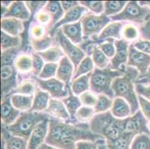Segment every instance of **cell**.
<instances>
[{
	"instance_id": "30",
	"label": "cell",
	"mask_w": 150,
	"mask_h": 149,
	"mask_svg": "<svg viewBox=\"0 0 150 149\" xmlns=\"http://www.w3.org/2000/svg\"><path fill=\"white\" fill-rule=\"evenodd\" d=\"M15 68L19 74L26 75L31 73L33 69V62L31 54L21 53L19 54L14 61Z\"/></svg>"
},
{
	"instance_id": "35",
	"label": "cell",
	"mask_w": 150,
	"mask_h": 149,
	"mask_svg": "<svg viewBox=\"0 0 150 149\" xmlns=\"http://www.w3.org/2000/svg\"><path fill=\"white\" fill-rule=\"evenodd\" d=\"M23 39L21 37H14L1 31V50L5 51L11 49L20 48Z\"/></svg>"
},
{
	"instance_id": "7",
	"label": "cell",
	"mask_w": 150,
	"mask_h": 149,
	"mask_svg": "<svg viewBox=\"0 0 150 149\" xmlns=\"http://www.w3.org/2000/svg\"><path fill=\"white\" fill-rule=\"evenodd\" d=\"M112 22H122L144 25L150 22V9L141 6L137 1H129L121 13L110 17Z\"/></svg>"
},
{
	"instance_id": "9",
	"label": "cell",
	"mask_w": 150,
	"mask_h": 149,
	"mask_svg": "<svg viewBox=\"0 0 150 149\" xmlns=\"http://www.w3.org/2000/svg\"><path fill=\"white\" fill-rule=\"evenodd\" d=\"M148 123L140 110L127 119H122V135L134 138L140 134H148L150 136Z\"/></svg>"
},
{
	"instance_id": "43",
	"label": "cell",
	"mask_w": 150,
	"mask_h": 149,
	"mask_svg": "<svg viewBox=\"0 0 150 149\" xmlns=\"http://www.w3.org/2000/svg\"><path fill=\"white\" fill-rule=\"evenodd\" d=\"M130 149H150V136L148 134H140L134 138Z\"/></svg>"
},
{
	"instance_id": "62",
	"label": "cell",
	"mask_w": 150,
	"mask_h": 149,
	"mask_svg": "<svg viewBox=\"0 0 150 149\" xmlns=\"http://www.w3.org/2000/svg\"><path fill=\"white\" fill-rule=\"evenodd\" d=\"M148 128H149V131L150 132V121H149L148 123Z\"/></svg>"
},
{
	"instance_id": "29",
	"label": "cell",
	"mask_w": 150,
	"mask_h": 149,
	"mask_svg": "<svg viewBox=\"0 0 150 149\" xmlns=\"http://www.w3.org/2000/svg\"><path fill=\"white\" fill-rule=\"evenodd\" d=\"M91 73L82 76L76 79H73L69 84L72 92L77 96H79L84 93L91 90Z\"/></svg>"
},
{
	"instance_id": "24",
	"label": "cell",
	"mask_w": 150,
	"mask_h": 149,
	"mask_svg": "<svg viewBox=\"0 0 150 149\" xmlns=\"http://www.w3.org/2000/svg\"><path fill=\"white\" fill-rule=\"evenodd\" d=\"M110 111L117 119H125L133 115L129 104L122 98H114Z\"/></svg>"
},
{
	"instance_id": "57",
	"label": "cell",
	"mask_w": 150,
	"mask_h": 149,
	"mask_svg": "<svg viewBox=\"0 0 150 149\" xmlns=\"http://www.w3.org/2000/svg\"><path fill=\"white\" fill-rule=\"evenodd\" d=\"M136 82H140L142 84H150V66L148 69V71L146 72V73L144 76H139L138 79Z\"/></svg>"
},
{
	"instance_id": "23",
	"label": "cell",
	"mask_w": 150,
	"mask_h": 149,
	"mask_svg": "<svg viewBox=\"0 0 150 149\" xmlns=\"http://www.w3.org/2000/svg\"><path fill=\"white\" fill-rule=\"evenodd\" d=\"M1 31L11 36L20 37L25 31L24 22L14 18H2Z\"/></svg>"
},
{
	"instance_id": "1",
	"label": "cell",
	"mask_w": 150,
	"mask_h": 149,
	"mask_svg": "<svg viewBox=\"0 0 150 149\" xmlns=\"http://www.w3.org/2000/svg\"><path fill=\"white\" fill-rule=\"evenodd\" d=\"M102 139L91 131L88 123L71 122L51 117L45 143L59 149H76L79 142H97Z\"/></svg>"
},
{
	"instance_id": "46",
	"label": "cell",
	"mask_w": 150,
	"mask_h": 149,
	"mask_svg": "<svg viewBox=\"0 0 150 149\" xmlns=\"http://www.w3.org/2000/svg\"><path fill=\"white\" fill-rule=\"evenodd\" d=\"M115 40L108 39L102 43H98V46L101 49V51L104 53L109 59H112L116 52V47L114 44Z\"/></svg>"
},
{
	"instance_id": "51",
	"label": "cell",
	"mask_w": 150,
	"mask_h": 149,
	"mask_svg": "<svg viewBox=\"0 0 150 149\" xmlns=\"http://www.w3.org/2000/svg\"><path fill=\"white\" fill-rule=\"evenodd\" d=\"M138 102L140 110L144 116L147 121H150V101L144 97L138 95Z\"/></svg>"
},
{
	"instance_id": "14",
	"label": "cell",
	"mask_w": 150,
	"mask_h": 149,
	"mask_svg": "<svg viewBox=\"0 0 150 149\" xmlns=\"http://www.w3.org/2000/svg\"><path fill=\"white\" fill-rule=\"evenodd\" d=\"M31 16V13L27 7L25 2L13 1L7 9L2 8V18H14L23 22L28 21Z\"/></svg>"
},
{
	"instance_id": "16",
	"label": "cell",
	"mask_w": 150,
	"mask_h": 149,
	"mask_svg": "<svg viewBox=\"0 0 150 149\" xmlns=\"http://www.w3.org/2000/svg\"><path fill=\"white\" fill-rule=\"evenodd\" d=\"M50 119H45L35 127L28 140V149H38L41 145L45 143L49 132Z\"/></svg>"
},
{
	"instance_id": "6",
	"label": "cell",
	"mask_w": 150,
	"mask_h": 149,
	"mask_svg": "<svg viewBox=\"0 0 150 149\" xmlns=\"http://www.w3.org/2000/svg\"><path fill=\"white\" fill-rule=\"evenodd\" d=\"M50 118L51 117L46 112H23L13 124L5 127L12 135L28 141L35 127L41 121Z\"/></svg>"
},
{
	"instance_id": "59",
	"label": "cell",
	"mask_w": 150,
	"mask_h": 149,
	"mask_svg": "<svg viewBox=\"0 0 150 149\" xmlns=\"http://www.w3.org/2000/svg\"><path fill=\"white\" fill-rule=\"evenodd\" d=\"M38 149H59V148H57L54 147V146H52L50 145L46 144V143H43V145L40 146V147L38 148Z\"/></svg>"
},
{
	"instance_id": "18",
	"label": "cell",
	"mask_w": 150,
	"mask_h": 149,
	"mask_svg": "<svg viewBox=\"0 0 150 149\" xmlns=\"http://www.w3.org/2000/svg\"><path fill=\"white\" fill-rule=\"evenodd\" d=\"M75 72L74 64L68 58L64 56L58 62V70H57L56 78L64 82L66 85L69 86L71 81H73Z\"/></svg>"
},
{
	"instance_id": "56",
	"label": "cell",
	"mask_w": 150,
	"mask_h": 149,
	"mask_svg": "<svg viewBox=\"0 0 150 149\" xmlns=\"http://www.w3.org/2000/svg\"><path fill=\"white\" fill-rule=\"evenodd\" d=\"M140 32L146 40H150V22L140 28Z\"/></svg>"
},
{
	"instance_id": "55",
	"label": "cell",
	"mask_w": 150,
	"mask_h": 149,
	"mask_svg": "<svg viewBox=\"0 0 150 149\" xmlns=\"http://www.w3.org/2000/svg\"><path fill=\"white\" fill-rule=\"evenodd\" d=\"M61 5L65 13V12L68 11L72 8L79 5L80 3L78 1H61Z\"/></svg>"
},
{
	"instance_id": "34",
	"label": "cell",
	"mask_w": 150,
	"mask_h": 149,
	"mask_svg": "<svg viewBox=\"0 0 150 149\" xmlns=\"http://www.w3.org/2000/svg\"><path fill=\"white\" fill-rule=\"evenodd\" d=\"M37 84L34 78L24 79L19 82L17 88L12 92L11 94H20L24 95H34L37 90Z\"/></svg>"
},
{
	"instance_id": "2",
	"label": "cell",
	"mask_w": 150,
	"mask_h": 149,
	"mask_svg": "<svg viewBox=\"0 0 150 149\" xmlns=\"http://www.w3.org/2000/svg\"><path fill=\"white\" fill-rule=\"evenodd\" d=\"M139 76L140 72L135 68L127 66L123 76L117 78L112 84L114 98L125 99L131 106L133 114L140 110L138 95L135 91V83Z\"/></svg>"
},
{
	"instance_id": "44",
	"label": "cell",
	"mask_w": 150,
	"mask_h": 149,
	"mask_svg": "<svg viewBox=\"0 0 150 149\" xmlns=\"http://www.w3.org/2000/svg\"><path fill=\"white\" fill-rule=\"evenodd\" d=\"M30 39H38L43 37L50 33V29L48 27L38 24L37 23H33L30 25L29 28Z\"/></svg>"
},
{
	"instance_id": "36",
	"label": "cell",
	"mask_w": 150,
	"mask_h": 149,
	"mask_svg": "<svg viewBox=\"0 0 150 149\" xmlns=\"http://www.w3.org/2000/svg\"><path fill=\"white\" fill-rule=\"evenodd\" d=\"M140 30L138 27L132 23H127L125 24L122 27L121 37L124 40L127 41L129 43L132 42L134 43L135 41L140 39Z\"/></svg>"
},
{
	"instance_id": "52",
	"label": "cell",
	"mask_w": 150,
	"mask_h": 149,
	"mask_svg": "<svg viewBox=\"0 0 150 149\" xmlns=\"http://www.w3.org/2000/svg\"><path fill=\"white\" fill-rule=\"evenodd\" d=\"M132 46L137 50L143 53L150 55V40L146 39H139L134 43H132Z\"/></svg>"
},
{
	"instance_id": "8",
	"label": "cell",
	"mask_w": 150,
	"mask_h": 149,
	"mask_svg": "<svg viewBox=\"0 0 150 149\" xmlns=\"http://www.w3.org/2000/svg\"><path fill=\"white\" fill-rule=\"evenodd\" d=\"M81 22L84 37L88 38L97 37L105 27L112 21L110 17L106 16L105 13L97 15L88 13L83 16Z\"/></svg>"
},
{
	"instance_id": "10",
	"label": "cell",
	"mask_w": 150,
	"mask_h": 149,
	"mask_svg": "<svg viewBox=\"0 0 150 149\" xmlns=\"http://www.w3.org/2000/svg\"><path fill=\"white\" fill-rule=\"evenodd\" d=\"M54 37L58 46L61 47L62 51L64 53L65 56H67L74 64L75 69H76V68L79 65L81 61L87 56L85 52L81 47L74 44L73 42H71L63 34L60 28L55 31Z\"/></svg>"
},
{
	"instance_id": "19",
	"label": "cell",
	"mask_w": 150,
	"mask_h": 149,
	"mask_svg": "<svg viewBox=\"0 0 150 149\" xmlns=\"http://www.w3.org/2000/svg\"><path fill=\"white\" fill-rule=\"evenodd\" d=\"M63 34L76 45H81L84 42V35L81 20L77 23L64 25L60 28Z\"/></svg>"
},
{
	"instance_id": "39",
	"label": "cell",
	"mask_w": 150,
	"mask_h": 149,
	"mask_svg": "<svg viewBox=\"0 0 150 149\" xmlns=\"http://www.w3.org/2000/svg\"><path fill=\"white\" fill-rule=\"evenodd\" d=\"M113 102H114V99L110 98L107 95H102V94L97 95V102L94 107L96 114L110 111L112 107Z\"/></svg>"
},
{
	"instance_id": "5",
	"label": "cell",
	"mask_w": 150,
	"mask_h": 149,
	"mask_svg": "<svg viewBox=\"0 0 150 149\" xmlns=\"http://www.w3.org/2000/svg\"><path fill=\"white\" fill-rule=\"evenodd\" d=\"M125 72L115 70L108 66L105 69L95 68L91 72V91L96 95H105L114 99V94L112 90L113 81L117 78L123 76Z\"/></svg>"
},
{
	"instance_id": "21",
	"label": "cell",
	"mask_w": 150,
	"mask_h": 149,
	"mask_svg": "<svg viewBox=\"0 0 150 149\" xmlns=\"http://www.w3.org/2000/svg\"><path fill=\"white\" fill-rule=\"evenodd\" d=\"M122 22H111L101 31V33L96 37V42L102 43L108 39L120 40L122 39L121 32L124 25Z\"/></svg>"
},
{
	"instance_id": "17",
	"label": "cell",
	"mask_w": 150,
	"mask_h": 149,
	"mask_svg": "<svg viewBox=\"0 0 150 149\" xmlns=\"http://www.w3.org/2000/svg\"><path fill=\"white\" fill-rule=\"evenodd\" d=\"M22 112L17 110L13 106L11 96H6L1 101V121L2 125L9 126L17 121Z\"/></svg>"
},
{
	"instance_id": "58",
	"label": "cell",
	"mask_w": 150,
	"mask_h": 149,
	"mask_svg": "<svg viewBox=\"0 0 150 149\" xmlns=\"http://www.w3.org/2000/svg\"><path fill=\"white\" fill-rule=\"evenodd\" d=\"M13 1H1V8L3 9H7L11 5Z\"/></svg>"
},
{
	"instance_id": "22",
	"label": "cell",
	"mask_w": 150,
	"mask_h": 149,
	"mask_svg": "<svg viewBox=\"0 0 150 149\" xmlns=\"http://www.w3.org/2000/svg\"><path fill=\"white\" fill-rule=\"evenodd\" d=\"M85 51L86 54H87V52H89L88 55L92 58L96 68L105 69V68L108 67L110 60L101 51V49L99 48L97 43H92V44H91V43H89Z\"/></svg>"
},
{
	"instance_id": "4",
	"label": "cell",
	"mask_w": 150,
	"mask_h": 149,
	"mask_svg": "<svg viewBox=\"0 0 150 149\" xmlns=\"http://www.w3.org/2000/svg\"><path fill=\"white\" fill-rule=\"evenodd\" d=\"M93 133L102 136L106 142H112L122 136V119L113 117L110 111L97 113L89 123Z\"/></svg>"
},
{
	"instance_id": "38",
	"label": "cell",
	"mask_w": 150,
	"mask_h": 149,
	"mask_svg": "<svg viewBox=\"0 0 150 149\" xmlns=\"http://www.w3.org/2000/svg\"><path fill=\"white\" fill-rule=\"evenodd\" d=\"M127 3V1H105L104 13L109 17L116 16L122 11Z\"/></svg>"
},
{
	"instance_id": "40",
	"label": "cell",
	"mask_w": 150,
	"mask_h": 149,
	"mask_svg": "<svg viewBox=\"0 0 150 149\" xmlns=\"http://www.w3.org/2000/svg\"><path fill=\"white\" fill-rule=\"evenodd\" d=\"M95 115L96 112L94 110V107L82 105L76 113V119L77 120L78 122L89 123Z\"/></svg>"
},
{
	"instance_id": "3",
	"label": "cell",
	"mask_w": 150,
	"mask_h": 149,
	"mask_svg": "<svg viewBox=\"0 0 150 149\" xmlns=\"http://www.w3.org/2000/svg\"><path fill=\"white\" fill-rule=\"evenodd\" d=\"M21 49H11L2 51L1 54V96L2 98L8 96L17 88L19 82L17 81V71L14 66L16 57L19 55Z\"/></svg>"
},
{
	"instance_id": "41",
	"label": "cell",
	"mask_w": 150,
	"mask_h": 149,
	"mask_svg": "<svg viewBox=\"0 0 150 149\" xmlns=\"http://www.w3.org/2000/svg\"><path fill=\"white\" fill-rule=\"evenodd\" d=\"M134 138L122 135L112 142H106L108 149H130L131 144Z\"/></svg>"
},
{
	"instance_id": "48",
	"label": "cell",
	"mask_w": 150,
	"mask_h": 149,
	"mask_svg": "<svg viewBox=\"0 0 150 149\" xmlns=\"http://www.w3.org/2000/svg\"><path fill=\"white\" fill-rule=\"evenodd\" d=\"M79 98L81 104L84 106L94 107L97 102V95L91 92V90L81 94V95H79Z\"/></svg>"
},
{
	"instance_id": "37",
	"label": "cell",
	"mask_w": 150,
	"mask_h": 149,
	"mask_svg": "<svg viewBox=\"0 0 150 149\" xmlns=\"http://www.w3.org/2000/svg\"><path fill=\"white\" fill-rule=\"evenodd\" d=\"M94 69H95V65H94L92 58L89 55H87L75 69L73 79H76L82 76L91 73L94 70Z\"/></svg>"
},
{
	"instance_id": "32",
	"label": "cell",
	"mask_w": 150,
	"mask_h": 149,
	"mask_svg": "<svg viewBox=\"0 0 150 149\" xmlns=\"http://www.w3.org/2000/svg\"><path fill=\"white\" fill-rule=\"evenodd\" d=\"M38 53L43 57V59L46 63H54V64H58L61 58L65 56L64 52L58 45L53 46L45 51Z\"/></svg>"
},
{
	"instance_id": "33",
	"label": "cell",
	"mask_w": 150,
	"mask_h": 149,
	"mask_svg": "<svg viewBox=\"0 0 150 149\" xmlns=\"http://www.w3.org/2000/svg\"><path fill=\"white\" fill-rule=\"evenodd\" d=\"M54 37L48 33L44 37L38 39H30V44L35 52H43L53 46Z\"/></svg>"
},
{
	"instance_id": "60",
	"label": "cell",
	"mask_w": 150,
	"mask_h": 149,
	"mask_svg": "<svg viewBox=\"0 0 150 149\" xmlns=\"http://www.w3.org/2000/svg\"><path fill=\"white\" fill-rule=\"evenodd\" d=\"M138 3L141 6H146L150 9V1H139Z\"/></svg>"
},
{
	"instance_id": "26",
	"label": "cell",
	"mask_w": 150,
	"mask_h": 149,
	"mask_svg": "<svg viewBox=\"0 0 150 149\" xmlns=\"http://www.w3.org/2000/svg\"><path fill=\"white\" fill-rule=\"evenodd\" d=\"M50 98H51V96L48 93L38 88L34 95L32 107L29 111L39 112V113L46 112V110L48 108Z\"/></svg>"
},
{
	"instance_id": "54",
	"label": "cell",
	"mask_w": 150,
	"mask_h": 149,
	"mask_svg": "<svg viewBox=\"0 0 150 149\" xmlns=\"http://www.w3.org/2000/svg\"><path fill=\"white\" fill-rule=\"evenodd\" d=\"M99 141V140H98ZM98 141H81L77 143L76 149H97Z\"/></svg>"
},
{
	"instance_id": "15",
	"label": "cell",
	"mask_w": 150,
	"mask_h": 149,
	"mask_svg": "<svg viewBox=\"0 0 150 149\" xmlns=\"http://www.w3.org/2000/svg\"><path fill=\"white\" fill-rule=\"evenodd\" d=\"M88 13H90V12L84 6L81 5L72 8L68 11L65 12L63 18L58 23L54 25V27L50 31V33L51 34V35L54 36L55 31L59 29L64 25L77 23V22L80 21L83 18V16H85L86 14H88Z\"/></svg>"
},
{
	"instance_id": "27",
	"label": "cell",
	"mask_w": 150,
	"mask_h": 149,
	"mask_svg": "<svg viewBox=\"0 0 150 149\" xmlns=\"http://www.w3.org/2000/svg\"><path fill=\"white\" fill-rule=\"evenodd\" d=\"M2 137L5 139L6 143L7 149H28L27 144L28 141L18 136H13L7 130L5 125H2L1 130Z\"/></svg>"
},
{
	"instance_id": "31",
	"label": "cell",
	"mask_w": 150,
	"mask_h": 149,
	"mask_svg": "<svg viewBox=\"0 0 150 149\" xmlns=\"http://www.w3.org/2000/svg\"><path fill=\"white\" fill-rule=\"evenodd\" d=\"M10 96L13 106L22 113L29 111L32 107L34 95L29 96L20 94H11Z\"/></svg>"
},
{
	"instance_id": "50",
	"label": "cell",
	"mask_w": 150,
	"mask_h": 149,
	"mask_svg": "<svg viewBox=\"0 0 150 149\" xmlns=\"http://www.w3.org/2000/svg\"><path fill=\"white\" fill-rule=\"evenodd\" d=\"M46 3H47L46 1H26L25 2V4L29 9L31 15L33 16H35L38 12L43 10Z\"/></svg>"
},
{
	"instance_id": "11",
	"label": "cell",
	"mask_w": 150,
	"mask_h": 149,
	"mask_svg": "<svg viewBox=\"0 0 150 149\" xmlns=\"http://www.w3.org/2000/svg\"><path fill=\"white\" fill-rule=\"evenodd\" d=\"M34 79L38 88L48 93L51 98L62 100L69 95V86L66 85L56 77L47 80H43L38 77L34 78Z\"/></svg>"
},
{
	"instance_id": "53",
	"label": "cell",
	"mask_w": 150,
	"mask_h": 149,
	"mask_svg": "<svg viewBox=\"0 0 150 149\" xmlns=\"http://www.w3.org/2000/svg\"><path fill=\"white\" fill-rule=\"evenodd\" d=\"M135 91L137 95H140L147 100L150 101V84H145L140 82H136Z\"/></svg>"
},
{
	"instance_id": "28",
	"label": "cell",
	"mask_w": 150,
	"mask_h": 149,
	"mask_svg": "<svg viewBox=\"0 0 150 149\" xmlns=\"http://www.w3.org/2000/svg\"><path fill=\"white\" fill-rule=\"evenodd\" d=\"M43 10L47 12L51 16L52 20L50 28V31L54 25L58 23L63 18L65 13L61 7V2L59 1H48Z\"/></svg>"
},
{
	"instance_id": "13",
	"label": "cell",
	"mask_w": 150,
	"mask_h": 149,
	"mask_svg": "<svg viewBox=\"0 0 150 149\" xmlns=\"http://www.w3.org/2000/svg\"><path fill=\"white\" fill-rule=\"evenodd\" d=\"M127 66L135 68L140 72V76H144L150 66V55L137 50L131 43Z\"/></svg>"
},
{
	"instance_id": "20",
	"label": "cell",
	"mask_w": 150,
	"mask_h": 149,
	"mask_svg": "<svg viewBox=\"0 0 150 149\" xmlns=\"http://www.w3.org/2000/svg\"><path fill=\"white\" fill-rule=\"evenodd\" d=\"M52 118L62 120V121H70V117L67 110L62 100L56 98H50L48 108L46 110Z\"/></svg>"
},
{
	"instance_id": "12",
	"label": "cell",
	"mask_w": 150,
	"mask_h": 149,
	"mask_svg": "<svg viewBox=\"0 0 150 149\" xmlns=\"http://www.w3.org/2000/svg\"><path fill=\"white\" fill-rule=\"evenodd\" d=\"M114 44L116 47V52L114 57L110 59L109 66L115 70L125 72V68L127 66L129 46L131 43L124 40L123 39H120L115 40Z\"/></svg>"
},
{
	"instance_id": "42",
	"label": "cell",
	"mask_w": 150,
	"mask_h": 149,
	"mask_svg": "<svg viewBox=\"0 0 150 149\" xmlns=\"http://www.w3.org/2000/svg\"><path fill=\"white\" fill-rule=\"evenodd\" d=\"M80 5L94 14H102L105 11V2L102 1H80Z\"/></svg>"
},
{
	"instance_id": "49",
	"label": "cell",
	"mask_w": 150,
	"mask_h": 149,
	"mask_svg": "<svg viewBox=\"0 0 150 149\" xmlns=\"http://www.w3.org/2000/svg\"><path fill=\"white\" fill-rule=\"evenodd\" d=\"M35 20L38 24L48 27L49 29L50 28L52 24V17L50 14L44 10H41L38 12L35 16Z\"/></svg>"
},
{
	"instance_id": "45",
	"label": "cell",
	"mask_w": 150,
	"mask_h": 149,
	"mask_svg": "<svg viewBox=\"0 0 150 149\" xmlns=\"http://www.w3.org/2000/svg\"><path fill=\"white\" fill-rule=\"evenodd\" d=\"M58 64L54 63H46L42 69L41 72L38 78L43 80L53 78L56 77L57 70H58Z\"/></svg>"
},
{
	"instance_id": "61",
	"label": "cell",
	"mask_w": 150,
	"mask_h": 149,
	"mask_svg": "<svg viewBox=\"0 0 150 149\" xmlns=\"http://www.w3.org/2000/svg\"><path fill=\"white\" fill-rule=\"evenodd\" d=\"M1 143H2V147L1 149H7L6 148V143H5V140L2 136H1Z\"/></svg>"
},
{
	"instance_id": "25",
	"label": "cell",
	"mask_w": 150,
	"mask_h": 149,
	"mask_svg": "<svg viewBox=\"0 0 150 149\" xmlns=\"http://www.w3.org/2000/svg\"><path fill=\"white\" fill-rule=\"evenodd\" d=\"M62 102L64 104L67 110L69 113L71 122H73V121L78 122L77 120L76 119V114L77 113L78 110L82 106L79 96H77V95H75L72 92L70 87H69V95H68L67 97L62 99Z\"/></svg>"
},
{
	"instance_id": "47",
	"label": "cell",
	"mask_w": 150,
	"mask_h": 149,
	"mask_svg": "<svg viewBox=\"0 0 150 149\" xmlns=\"http://www.w3.org/2000/svg\"><path fill=\"white\" fill-rule=\"evenodd\" d=\"M31 57H32V62H33V69H32L31 74L33 77H38L46 62L43 59V57L35 52L31 53Z\"/></svg>"
}]
</instances>
